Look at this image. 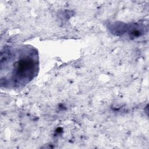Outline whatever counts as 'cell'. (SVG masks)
<instances>
[{"instance_id": "1", "label": "cell", "mask_w": 149, "mask_h": 149, "mask_svg": "<svg viewBox=\"0 0 149 149\" xmlns=\"http://www.w3.org/2000/svg\"><path fill=\"white\" fill-rule=\"evenodd\" d=\"M38 70V52L33 46L9 45L2 49L0 58L1 88H22L37 76Z\"/></svg>"}]
</instances>
